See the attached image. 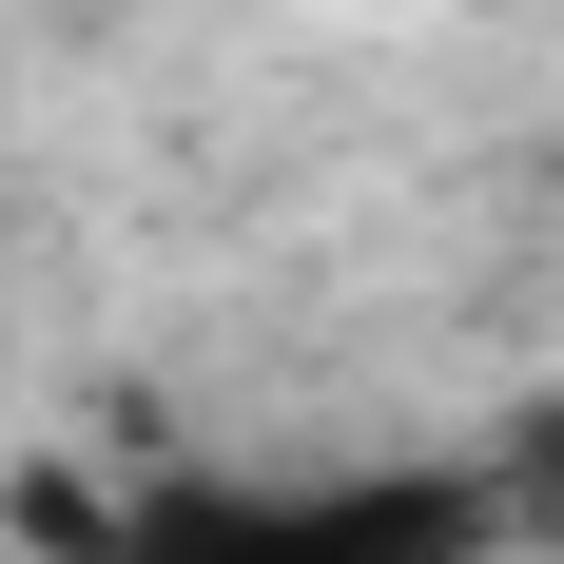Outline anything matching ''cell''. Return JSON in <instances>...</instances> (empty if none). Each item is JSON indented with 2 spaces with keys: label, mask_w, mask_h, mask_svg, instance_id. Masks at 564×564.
Masks as SVG:
<instances>
[{
  "label": "cell",
  "mask_w": 564,
  "mask_h": 564,
  "mask_svg": "<svg viewBox=\"0 0 564 564\" xmlns=\"http://www.w3.org/2000/svg\"><path fill=\"white\" fill-rule=\"evenodd\" d=\"M467 545H487V487L370 467V487H195L117 564H467Z\"/></svg>",
  "instance_id": "obj_1"
}]
</instances>
